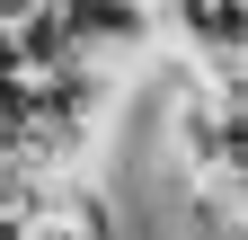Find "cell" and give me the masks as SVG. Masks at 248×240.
Wrapping results in <instances>:
<instances>
[{
  "label": "cell",
  "mask_w": 248,
  "mask_h": 240,
  "mask_svg": "<svg viewBox=\"0 0 248 240\" xmlns=\"http://www.w3.org/2000/svg\"><path fill=\"white\" fill-rule=\"evenodd\" d=\"M169 160H177V178H239V160H248V89L177 80V98H169Z\"/></svg>",
  "instance_id": "6da1fadb"
},
{
  "label": "cell",
  "mask_w": 248,
  "mask_h": 240,
  "mask_svg": "<svg viewBox=\"0 0 248 240\" xmlns=\"http://www.w3.org/2000/svg\"><path fill=\"white\" fill-rule=\"evenodd\" d=\"M160 18V53L177 63V80H222L248 89V0H151Z\"/></svg>",
  "instance_id": "7a4b0ae2"
},
{
  "label": "cell",
  "mask_w": 248,
  "mask_h": 240,
  "mask_svg": "<svg viewBox=\"0 0 248 240\" xmlns=\"http://www.w3.org/2000/svg\"><path fill=\"white\" fill-rule=\"evenodd\" d=\"M62 18V45L80 53V63H107V71H133L160 53V18H151V0H53Z\"/></svg>",
  "instance_id": "3957f363"
},
{
  "label": "cell",
  "mask_w": 248,
  "mask_h": 240,
  "mask_svg": "<svg viewBox=\"0 0 248 240\" xmlns=\"http://www.w3.org/2000/svg\"><path fill=\"white\" fill-rule=\"evenodd\" d=\"M186 187V231L195 240H248V187L239 178H177Z\"/></svg>",
  "instance_id": "277c9868"
},
{
  "label": "cell",
  "mask_w": 248,
  "mask_h": 240,
  "mask_svg": "<svg viewBox=\"0 0 248 240\" xmlns=\"http://www.w3.org/2000/svg\"><path fill=\"white\" fill-rule=\"evenodd\" d=\"M36 9H45V0H0V27H27Z\"/></svg>",
  "instance_id": "5b68a950"
}]
</instances>
